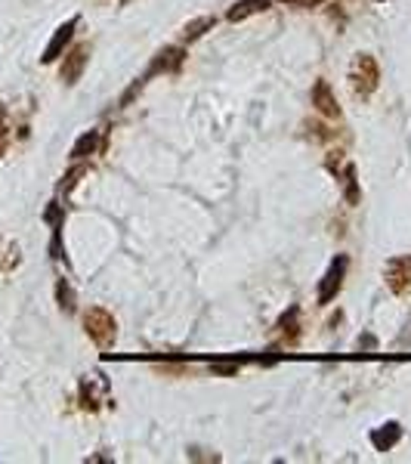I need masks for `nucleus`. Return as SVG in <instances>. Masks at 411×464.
Here are the masks:
<instances>
[{
  "mask_svg": "<svg viewBox=\"0 0 411 464\" xmlns=\"http://www.w3.org/2000/svg\"><path fill=\"white\" fill-rule=\"evenodd\" d=\"M0 152H4V148H0Z\"/></svg>",
  "mask_w": 411,
  "mask_h": 464,
  "instance_id": "nucleus-23",
  "label": "nucleus"
},
{
  "mask_svg": "<svg viewBox=\"0 0 411 464\" xmlns=\"http://www.w3.org/2000/svg\"><path fill=\"white\" fill-rule=\"evenodd\" d=\"M183 59H186V50H183V46H167V50H161V53H158L155 59H152V65H148V69H146V74H143V78H139V81L133 84V87L127 90V96L121 99V102H124V106H127V102L133 99V93H136V90H143L146 84L155 78V74H171V71H176V69H180V65H183Z\"/></svg>",
  "mask_w": 411,
  "mask_h": 464,
  "instance_id": "nucleus-3",
  "label": "nucleus"
},
{
  "mask_svg": "<svg viewBox=\"0 0 411 464\" xmlns=\"http://www.w3.org/2000/svg\"><path fill=\"white\" fill-rule=\"evenodd\" d=\"M278 4H288V6H300V9H310V6H322L325 0H278Z\"/></svg>",
  "mask_w": 411,
  "mask_h": 464,
  "instance_id": "nucleus-20",
  "label": "nucleus"
},
{
  "mask_svg": "<svg viewBox=\"0 0 411 464\" xmlns=\"http://www.w3.org/2000/svg\"><path fill=\"white\" fill-rule=\"evenodd\" d=\"M87 59H90V44H78V46H71L68 53H65V62H62V81L65 84H78L81 81V74L83 69H87Z\"/></svg>",
  "mask_w": 411,
  "mask_h": 464,
  "instance_id": "nucleus-7",
  "label": "nucleus"
},
{
  "mask_svg": "<svg viewBox=\"0 0 411 464\" xmlns=\"http://www.w3.org/2000/svg\"><path fill=\"white\" fill-rule=\"evenodd\" d=\"M83 173H87V167H74V171H68V173H65V180H62V192H71L74 189V186H78V180H81V176Z\"/></svg>",
  "mask_w": 411,
  "mask_h": 464,
  "instance_id": "nucleus-17",
  "label": "nucleus"
},
{
  "mask_svg": "<svg viewBox=\"0 0 411 464\" xmlns=\"http://www.w3.org/2000/svg\"><path fill=\"white\" fill-rule=\"evenodd\" d=\"M384 278H387V288L396 297L411 294V257H393V260H387Z\"/></svg>",
  "mask_w": 411,
  "mask_h": 464,
  "instance_id": "nucleus-6",
  "label": "nucleus"
},
{
  "mask_svg": "<svg viewBox=\"0 0 411 464\" xmlns=\"http://www.w3.org/2000/svg\"><path fill=\"white\" fill-rule=\"evenodd\" d=\"M210 371L223 378H232V375H238V362H210Z\"/></svg>",
  "mask_w": 411,
  "mask_h": 464,
  "instance_id": "nucleus-18",
  "label": "nucleus"
},
{
  "mask_svg": "<svg viewBox=\"0 0 411 464\" xmlns=\"http://www.w3.org/2000/svg\"><path fill=\"white\" fill-rule=\"evenodd\" d=\"M297 316H300V310H297V306H288V313L275 325L288 343H297V338H300V325H297Z\"/></svg>",
  "mask_w": 411,
  "mask_h": 464,
  "instance_id": "nucleus-13",
  "label": "nucleus"
},
{
  "mask_svg": "<svg viewBox=\"0 0 411 464\" xmlns=\"http://www.w3.org/2000/svg\"><path fill=\"white\" fill-rule=\"evenodd\" d=\"M102 375H93V378H83L81 380V405L87 412H96L99 408V396H96V384H99Z\"/></svg>",
  "mask_w": 411,
  "mask_h": 464,
  "instance_id": "nucleus-14",
  "label": "nucleus"
},
{
  "mask_svg": "<svg viewBox=\"0 0 411 464\" xmlns=\"http://www.w3.org/2000/svg\"><path fill=\"white\" fill-rule=\"evenodd\" d=\"M263 9H269V0H238V4L229 6L226 19H229V22H245V19L263 13Z\"/></svg>",
  "mask_w": 411,
  "mask_h": 464,
  "instance_id": "nucleus-11",
  "label": "nucleus"
},
{
  "mask_svg": "<svg viewBox=\"0 0 411 464\" xmlns=\"http://www.w3.org/2000/svg\"><path fill=\"white\" fill-rule=\"evenodd\" d=\"M74 28H78V16H71L68 22H62L59 28H56V34L50 37V44H46V50L41 53V62H44V65L56 62V59H59V56L65 53V46H68V41L74 37Z\"/></svg>",
  "mask_w": 411,
  "mask_h": 464,
  "instance_id": "nucleus-8",
  "label": "nucleus"
},
{
  "mask_svg": "<svg viewBox=\"0 0 411 464\" xmlns=\"http://www.w3.org/2000/svg\"><path fill=\"white\" fill-rule=\"evenodd\" d=\"M213 25H217V16H198V19H192V22L183 28V41H198V37L204 31H210Z\"/></svg>",
  "mask_w": 411,
  "mask_h": 464,
  "instance_id": "nucleus-15",
  "label": "nucleus"
},
{
  "mask_svg": "<svg viewBox=\"0 0 411 464\" xmlns=\"http://www.w3.org/2000/svg\"><path fill=\"white\" fill-rule=\"evenodd\" d=\"M56 301H59V306L65 313H74V291H71V285L65 282V278L56 282Z\"/></svg>",
  "mask_w": 411,
  "mask_h": 464,
  "instance_id": "nucleus-16",
  "label": "nucleus"
},
{
  "mask_svg": "<svg viewBox=\"0 0 411 464\" xmlns=\"http://www.w3.org/2000/svg\"><path fill=\"white\" fill-rule=\"evenodd\" d=\"M96 148H99V130H87V133H81L78 143L71 146V158L81 161V158H90Z\"/></svg>",
  "mask_w": 411,
  "mask_h": 464,
  "instance_id": "nucleus-12",
  "label": "nucleus"
},
{
  "mask_svg": "<svg viewBox=\"0 0 411 464\" xmlns=\"http://www.w3.org/2000/svg\"><path fill=\"white\" fill-rule=\"evenodd\" d=\"M313 109L319 111L322 118H340V106H338V99H334L328 81H315L313 84Z\"/></svg>",
  "mask_w": 411,
  "mask_h": 464,
  "instance_id": "nucleus-9",
  "label": "nucleus"
},
{
  "mask_svg": "<svg viewBox=\"0 0 411 464\" xmlns=\"http://www.w3.org/2000/svg\"><path fill=\"white\" fill-rule=\"evenodd\" d=\"M4 136H6V109L0 106V139H4Z\"/></svg>",
  "mask_w": 411,
  "mask_h": 464,
  "instance_id": "nucleus-22",
  "label": "nucleus"
},
{
  "mask_svg": "<svg viewBox=\"0 0 411 464\" xmlns=\"http://www.w3.org/2000/svg\"><path fill=\"white\" fill-rule=\"evenodd\" d=\"M402 440V427H399V421H387L371 430V445H375L377 452H390L393 445Z\"/></svg>",
  "mask_w": 411,
  "mask_h": 464,
  "instance_id": "nucleus-10",
  "label": "nucleus"
},
{
  "mask_svg": "<svg viewBox=\"0 0 411 464\" xmlns=\"http://www.w3.org/2000/svg\"><path fill=\"white\" fill-rule=\"evenodd\" d=\"M44 220H46V223H50V226H53V229H59V223H62V211H59V204H56V201H53V204H50V208H46V213H44Z\"/></svg>",
  "mask_w": 411,
  "mask_h": 464,
  "instance_id": "nucleus-19",
  "label": "nucleus"
},
{
  "mask_svg": "<svg viewBox=\"0 0 411 464\" xmlns=\"http://www.w3.org/2000/svg\"><path fill=\"white\" fill-rule=\"evenodd\" d=\"M347 269H350V257L347 254H338L328 263V269H325V276H322V282H319V294H315V301H319L322 306H328L334 297L340 294L343 278H347Z\"/></svg>",
  "mask_w": 411,
  "mask_h": 464,
  "instance_id": "nucleus-4",
  "label": "nucleus"
},
{
  "mask_svg": "<svg viewBox=\"0 0 411 464\" xmlns=\"http://www.w3.org/2000/svg\"><path fill=\"white\" fill-rule=\"evenodd\" d=\"M350 87L356 96H371L380 87V65L371 53H359L350 62Z\"/></svg>",
  "mask_w": 411,
  "mask_h": 464,
  "instance_id": "nucleus-2",
  "label": "nucleus"
},
{
  "mask_svg": "<svg viewBox=\"0 0 411 464\" xmlns=\"http://www.w3.org/2000/svg\"><path fill=\"white\" fill-rule=\"evenodd\" d=\"M356 347H359V350H377V338H375V334H362Z\"/></svg>",
  "mask_w": 411,
  "mask_h": 464,
  "instance_id": "nucleus-21",
  "label": "nucleus"
},
{
  "mask_svg": "<svg viewBox=\"0 0 411 464\" xmlns=\"http://www.w3.org/2000/svg\"><path fill=\"white\" fill-rule=\"evenodd\" d=\"M83 331H87V338L96 343L99 350H108L118 338V322L106 306H90V310L83 313Z\"/></svg>",
  "mask_w": 411,
  "mask_h": 464,
  "instance_id": "nucleus-1",
  "label": "nucleus"
},
{
  "mask_svg": "<svg viewBox=\"0 0 411 464\" xmlns=\"http://www.w3.org/2000/svg\"><path fill=\"white\" fill-rule=\"evenodd\" d=\"M328 171L343 183V198L347 204H359L362 201V189H359V176H356V164H350L343 152H338V161L328 155Z\"/></svg>",
  "mask_w": 411,
  "mask_h": 464,
  "instance_id": "nucleus-5",
  "label": "nucleus"
}]
</instances>
